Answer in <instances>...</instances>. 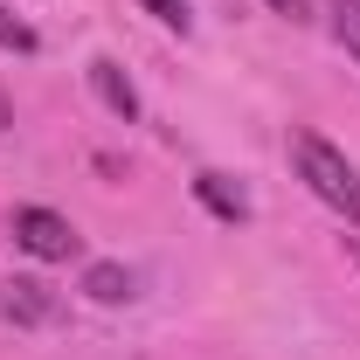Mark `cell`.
I'll list each match as a JSON object with an SVG mask.
<instances>
[{"label":"cell","mask_w":360,"mask_h":360,"mask_svg":"<svg viewBox=\"0 0 360 360\" xmlns=\"http://www.w3.org/2000/svg\"><path fill=\"white\" fill-rule=\"evenodd\" d=\"M0 49H14V56H35V28H28L14 7H0Z\"/></svg>","instance_id":"cell-8"},{"label":"cell","mask_w":360,"mask_h":360,"mask_svg":"<svg viewBox=\"0 0 360 360\" xmlns=\"http://www.w3.org/2000/svg\"><path fill=\"white\" fill-rule=\"evenodd\" d=\"M132 284H139V277H132L125 264H90V270H84V291L97 298V305H125V298H132Z\"/></svg>","instance_id":"cell-6"},{"label":"cell","mask_w":360,"mask_h":360,"mask_svg":"<svg viewBox=\"0 0 360 360\" xmlns=\"http://www.w3.org/2000/svg\"><path fill=\"white\" fill-rule=\"evenodd\" d=\"M326 21H333V42L360 63V0H326Z\"/></svg>","instance_id":"cell-7"},{"label":"cell","mask_w":360,"mask_h":360,"mask_svg":"<svg viewBox=\"0 0 360 360\" xmlns=\"http://www.w3.org/2000/svg\"><path fill=\"white\" fill-rule=\"evenodd\" d=\"M0 319H14V326H56L63 319V298L49 291L42 277H7L0 284Z\"/></svg>","instance_id":"cell-3"},{"label":"cell","mask_w":360,"mask_h":360,"mask_svg":"<svg viewBox=\"0 0 360 360\" xmlns=\"http://www.w3.org/2000/svg\"><path fill=\"white\" fill-rule=\"evenodd\" d=\"M14 243H21L28 257H42V264H70V257L84 250V236L63 222L56 208H14Z\"/></svg>","instance_id":"cell-2"},{"label":"cell","mask_w":360,"mask_h":360,"mask_svg":"<svg viewBox=\"0 0 360 360\" xmlns=\"http://www.w3.org/2000/svg\"><path fill=\"white\" fill-rule=\"evenodd\" d=\"M291 160H298V180L312 187L326 208H340L347 222L360 229V167L340 153V146H326L319 132H291Z\"/></svg>","instance_id":"cell-1"},{"label":"cell","mask_w":360,"mask_h":360,"mask_svg":"<svg viewBox=\"0 0 360 360\" xmlns=\"http://www.w3.org/2000/svg\"><path fill=\"white\" fill-rule=\"evenodd\" d=\"M194 194H201V208H208V215H222V222H243V215H250L243 187H236L229 174H194Z\"/></svg>","instance_id":"cell-5"},{"label":"cell","mask_w":360,"mask_h":360,"mask_svg":"<svg viewBox=\"0 0 360 360\" xmlns=\"http://www.w3.org/2000/svg\"><path fill=\"white\" fill-rule=\"evenodd\" d=\"M347 264H354V270H360V236H347Z\"/></svg>","instance_id":"cell-11"},{"label":"cell","mask_w":360,"mask_h":360,"mask_svg":"<svg viewBox=\"0 0 360 360\" xmlns=\"http://www.w3.org/2000/svg\"><path fill=\"white\" fill-rule=\"evenodd\" d=\"M90 90H97V104H104L111 118H125V125L139 118V90H132V77H125L111 56H97V63H90Z\"/></svg>","instance_id":"cell-4"},{"label":"cell","mask_w":360,"mask_h":360,"mask_svg":"<svg viewBox=\"0 0 360 360\" xmlns=\"http://www.w3.org/2000/svg\"><path fill=\"white\" fill-rule=\"evenodd\" d=\"M146 7H153V21H167V28H180V35L194 28V7H187V0H146Z\"/></svg>","instance_id":"cell-9"},{"label":"cell","mask_w":360,"mask_h":360,"mask_svg":"<svg viewBox=\"0 0 360 360\" xmlns=\"http://www.w3.org/2000/svg\"><path fill=\"white\" fill-rule=\"evenodd\" d=\"M270 7H277L284 21H305V0H270Z\"/></svg>","instance_id":"cell-10"}]
</instances>
